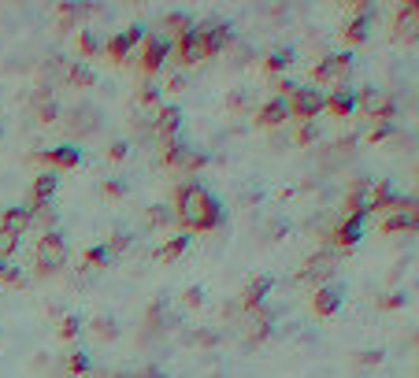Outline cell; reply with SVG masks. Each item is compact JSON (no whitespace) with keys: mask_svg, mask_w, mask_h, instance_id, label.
<instances>
[{"mask_svg":"<svg viewBox=\"0 0 419 378\" xmlns=\"http://www.w3.org/2000/svg\"><path fill=\"white\" fill-rule=\"evenodd\" d=\"M174 219L186 230H216L223 226V204L201 182H182L174 189Z\"/></svg>","mask_w":419,"mask_h":378,"instance_id":"cell-1","label":"cell"},{"mask_svg":"<svg viewBox=\"0 0 419 378\" xmlns=\"http://www.w3.org/2000/svg\"><path fill=\"white\" fill-rule=\"evenodd\" d=\"M67 241H63V234H56V230H48V234H41L38 241V252H34V271L38 274H56L60 267H67Z\"/></svg>","mask_w":419,"mask_h":378,"instance_id":"cell-2","label":"cell"},{"mask_svg":"<svg viewBox=\"0 0 419 378\" xmlns=\"http://www.w3.org/2000/svg\"><path fill=\"white\" fill-rule=\"evenodd\" d=\"M349 71H352V56L349 52H330L312 67V82L315 86H345Z\"/></svg>","mask_w":419,"mask_h":378,"instance_id":"cell-3","label":"cell"},{"mask_svg":"<svg viewBox=\"0 0 419 378\" xmlns=\"http://www.w3.org/2000/svg\"><path fill=\"white\" fill-rule=\"evenodd\" d=\"M289 119H301V123H315V115L327 108V93L323 89H308V86H297V93L289 96Z\"/></svg>","mask_w":419,"mask_h":378,"instance_id":"cell-4","label":"cell"},{"mask_svg":"<svg viewBox=\"0 0 419 378\" xmlns=\"http://www.w3.org/2000/svg\"><path fill=\"white\" fill-rule=\"evenodd\" d=\"M193 30H197V38H201V45H204V56H208V60L219 56L223 48H227V45L234 41L230 23H223V19H204V23H193Z\"/></svg>","mask_w":419,"mask_h":378,"instance_id":"cell-5","label":"cell"},{"mask_svg":"<svg viewBox=\"0 0 419 378\" xmlns=\"http://www.w3.org/2000/svg\"><path fill=\"white\" fill-rule=\"evenodd\" d=\"M171 52H174V41H167L164 34H145L141 56H138V60H141V71H145V74H160Z\"/></svg>","mask_w":419,"mask_h":378,"instance_id":"cell-6","label":"cell"},{"mask_svg":"<svg viewBox=\"0 0 419 378\" xmlns=\"http://www.w3.org/2000/svg\"><path fill=\"white\" fill-rule=\"evenodd\" d=\"M364 223H367V219H349V216H342V223H337V226L330 230V234H327L330 249H334V252H349V249H357L360 238H364Z\"/></svg>","mask_w":419,"mask_h":378,"instance_id":"cell-7","label":"cell"},{"mask_svg":"<svg viewBox=\"0 0 419 378\" xmlns=\"http://www.w3.org/2000/svg\"><path fill=\"white\" fill-rule=\"evenodd\" d=\"M141 41H145V26L138 23V26H126L123 34H116V38H108L104 52H108V60L126 63V60H130V48H134V45H141Z\"/></svg>","mask_w":419,"mask_h":378,"instance_id":"cell-8","label":"cell"},{"mask_svg":"<svg viewBox=\"0 0 419 378\" xmlns=\"http://www.w3.org/2000/svg\"><path fill=\"white\" fill-rule=\"evenodd\" d=\"M38 163H45V167H60V171H71L82 163V149L78 145H56V149H41L34 152Z\"/></svg>","mask_w":419,"mask_h":378,"instance_id":"cell-9","label":"cell"},{"mask_svg":"<svg viewBox=\"0 0 419 378\" xmlns=\"http://www.w3.org/2000/svg\"><path fill=\"white\" fill-rule=\"evenodd\" d=\"M275 330V308L260 304L256 311H249V330H245V345H264Z\"/></svg>","mask_w":419,"mask_h":378,"instance_id":"cell-10","label":"cell"},{"mask_svg":"<svg viewBox=\"0 0 419 378\" xmlns=\"http://www.w3.org/2000/svg\"><path fill=\"white\" fill-rule=\"evenodd\" d=\"M334 260H337V252H334V249L315 252V256H308V260L301 264L297 278H301V282H319V278H327V274L334 271Z\"/></svg>","mask_w":419,"mask_h":378,"instance_id":"cell-11","label":"cell"},{"mask_svg":"<svg viewBox=\"0 0 419 378\" xmlns=\"http://www.w3.org/2000/svg\"><path fill=\"white\" fill-rule=\"evenodd\" d=\"M271 278L267 274H256V278H249L245 282V289H241V301H238V308L241 311H256L260 304H267V293H271Z\"/></svg>","mask_w":419,"mask_h":378,"instance_id":"cell-12","label":"cell"},{"mask_svg":"<svg viewBox=\"0 0 419 378\" xmlns=\"http://www.w3.org/2000/svg\"><path fill=\"white\" fill-rule=\"evenodd\" d=\"M182 130V111L174 108V104H164L156 111V119H152V134H156V141H171L174 134Z\"/></svg>","mask_w":419,"mask_h":378,"instance_id":"cell-13","label":"cell"},{"mask_svg":"<svg viewBox=\"0 0 419 378\" xmlns=\"http://www.w3.org/2000/svg\"><path fill=\"white\" fill-rule=\"evenodd\" d=\"M174 56H179L182 67H193V63L208 60V56H204V45H201V38H197V30H189V34H182L179 41H174Z\"/></svg>","mask_w":419,"mask_h":378,"instance_id":"cell-14","label":"cell"},{"mask_svg":"<svg viewBox=\"0 0 419 378\" xmlns=\"http://www.w3.org/2000/svg\"><path fill=\"white\" fill-rule=\"evenodd\" d=\"M337 308H342V289H337V286H319L312 293V311L319 319H330Z\"/></svg>","mask_w":419,"mask_h":378,"instance_id":"cell-15","label":"cell"},{"mask_svg":"<svg viewBox=\"0 0 419 378\" xmlns=\"http://www.w3.org/2000/svg\"><path fill=\"white\" fill-rule=\"evenodd\" d=\"M286 119H289V104L282 96H271V101L256 111V126H282Z\"/></svg>","mask_w":419,"mask_h":378,"instance_id":"cell-16","label":"cell"},{"mask_svg":"<svg viewBox=\"0 0 419 378\" xmlns=\"http://www.w3.org/2000/svg\"><path fill=\"white\" fill-rule=\"evenodd\" d=\"M415 15H419V4H415V0H408V4L397 8V15H393V34H397V38L415 41Z\"/></svg>","mask_w":419,"mask_h":378,"instance_id":"cell-17","label":"cell"},{"mask_svg":"<svg viewBox=\"0 0 419 378\" xmlns=\"http://www.w3.org/2000/svg\"><path fill=\"white\" fill-rule=\"evenodd\" d=\"M56 186H60V178H56L52 171H45V174H38V182H34V189H30V208H48V201H52V193H56Z\"/></svg>","mask_w":419,"mask_h":378,"instance_id":"cell-18","label":"cell"},{"mask_svg":"<svg viewBox=\"0 0 419 378\" xmlns=\"http://www.w3.org/2000/svg\"><path fill=\"white\" fill-rule=\"evenodd\" d=\"M327 111H334L337 119H349L352 111H357V89H334L330 96H327Z\"/></svg>","mask_w":419,"mask_h":378,"instance_id":"cell-19","label":"cell"},{"mask_svg":"<svg viewBox=\"0 0 419 378\" xmlns=\"http://www.w3.org/2000/svg\"><path fill=\"white\" fill-rule=\"evenodd\" d=\"M371 23H375V15H357L352 23H345L342 41H345V45H364L367 38H371Z\"/></svg>","mask_w":419,"mask_h":378,"instance_id":"cell-20","label":"cell"},{"mask_svg":"<svg viewBox=\"0 0 419 378\" xmlns=\"http://www.w3.org/2000/svg\"><path fill=\"white\" fill-rule=\"evenodd\" d=\"M30 223H34V211H30V204H26V208H8L4 216H0V226L11 230V234H19V238L26 234Z\"/></svg>","mask_w":419,"mask_h":378,"instance_id":"cell-21","label":"cell"},{"mask_svg":"<svg viewBox=\"0 0 419 378\" xmlns=\"http://www.w3.org/2000/svg\"><path fill=\"white\" fill-rule=\"evenodd\" d=\"M164 30H167V41H179L182 34H189V30H193V15L189 11H167L164 15Z\"/></svg>","mask_w":419,"mask_h":378,"instance_id":"cell-22","label":"cell"},{"mask_svg":"<svg viewBox=\"0 0 419 378\" xmlns=\"http://www.w3.org/2000/svg\"><path fill=\"white\" fill-rule=\"evenodd\" d=\"M63 82H67V86H74V89H89L93 82H96V74H93V67L89 63H67V74H63Z\"/></svg>","mask_w":419,"mask_h":378,"instance_id":"cell-23","label":"cell"},{"mask_svg":"<svg viewBox=\"0 0 419 378\" xmlns=\"http://www.w3.org/2000/svg\"><path fill=\"white\" fill-rule=\"evenodd\" d=\"M382 234H415V216H405V211H390L382 219Z\"/></svg>","mask_w":419,"mask_h":378,"instance_id":"cell-24","label":"cell"},{"mask_svg":"<svg viewBox=\"0 0 419 378\" xmlns=\"http://www.w3.org/2000/svg\"><path fill=\"white\" fill-rule=\"evenodd\" d=\"M186 245H189V238H186V234H179V238H167V241L156 249V260H160V264H171V260H179V256L186 252Z\"/></svg>","mask_w":419,"mask_h":378,"instance_id":"cell-25","label":"cell"},{"mask_svg":"<svg viewBox=\"0 0 419 378\" xmlns=\"http://www.w3.org/2000/svg\"><path fill=\"white\" fill-rule=\"evenodd\" d=\"M189 149V145H182L179 138H171V141H160V163L164 167H179V160H182V152Z\"/></svg>","mask_w":419,"mask_h":378,"instance_id":"cell-26","label":"cell"},{"mask_svg":"<svg viewBox=\"0 0 419 378\" xmlns=\"http://www.w3.org/2000/svg\"><path fill=\"white\" fill-rule=\"evenodd\" d=\"M367 119H375V126H379V123H390V126H393V119H397V101H393V96H379V104L367 111Z\"/></svg>","mask_w":419,"mask_h":378,"instance_id":"cell-27","label":"cell"},{"mask_svg":"<svg viewBox=\"0 0 419 378\" xmlns=\"http://www.w3.org/2000/svg\"><path fill=\"white\" fill-rule=\"evenodd\" d=\"M78 19H82V8H78V4H60V8H56V30H60V34L74 30Z\"/></svg>","mask_w":419,"mask_h":378,"instance_id":"cell-28","label":"cell"},{"mask_svg":"<svg viewBox=\"0 0 419 378\" xmlns=\"http://www.w3.org/2000/svg\"><path fill=\"white\" fill-rule=\"evenodd\" d=\"M264 67L271 71V74H279V71H289L294 67V48H275L267 60H264Z\"/></svg>","mask_w":419,"mask_h":378,"instance_id":"cell-29","label":"cell"},{"mask_svg":"<svg viewBox=\"0 0 419 378\" xmlns=\"http://www.w3.org/2000/svg\"><path fill=\"white\" fill-rule=\"evenodd\" d=\"M145 223L156 226V230H164V226H171V223H174V211H171L167 204H152L149 211H145Z\"/></svg>","mask_w":419,"mask_h":378,"instance_id":"cell-30","label":"cell"},{"mask_svg":"<svg viewBox=\"0 0 419 378\" xmlns=\"http://www.w3.org/2000/svg\"><path fill=\"white\" fill-rule=\"evenodd\" d=\"M67 371L82 378V374H89V371H93V360H89L86 352H78V349H74V352H67Z\"/></svg>","mask_w":419,"mask_h":378,"instance_id":"cell-31","label":"cell"},{"mask_svg":"<svg viewBox=\"0 0 419 378\" xmlns=\"http://www.w3.org/2000/svg\"><path fill=\"white\" fill-rule=\"evenodd\" d=\"M96 52H101V41H96L89 30H82V34H78V56H82V63L86 60H93Z\"/></svg>","mask_w":419,"mask_h":378,"instance_id":"cell-32","label":"cell"},{"mask_svg":"<svg viewBox=\"0 0 419 378\" xmlns=\"http://www.w3.org/2000/svg\"><path fill=\"white\" fill-rule=\"evenodd\" d=\"M204 163H208V156H204V152L186 149V152H182V160H179V171H189V174H193V171H201Z\"/></svg>","mask_w":419,"mask_h":378,"instance_id":"cell-33","label":"cell"},{"mask_svg":"<svg viewBox=\"0 0 419 378\" xmlns=\"http://www.w3.org/2000/svg\"><path fill=\"white\" fill-rule=\"evenodd\" d=\"M130 241H134V234H130V230H116V234L108 238V245H104V249H108V256H116V252H123V249H130Z\"/></svg>","mask_w":419,"mask_h":378,"instance_id":"cell-34","label":"cell"},{"mask_svg":"<svg viewBox=\"0 0 419 378\" xmlns=\"http://www.w3.org/2000/svg\"><path fill=\"white\" fill-rule=\"evenodd\" d=\"M63 341H71V338H78V334H82V319H78V316H63L60 319V330H56Z\"/></svg>","mask_w":419,"mask_h":378,"instance_id":"cell-35","label":"cell"},{"mask_svg":"<svg viewBox=\"0 0 419 378\" xmlns=\"http://www.w3.org/2000/svg\"><path fill=\"white\" fill-rule=\"evenodd\" d=\"M19 234H11V230H4V226H0V260H11V252L15 249H19Z\"/></svg>","mask_w":419,"mask_h":378,"instance_id":"cell-36","label":"cell"},{"mask_svg":"<svg viewBox=\"0 0 419 378\" xmlns=\"http://www.w3.org/2000/svg\"><path fill=\"white\" fill-rule=\"evenodd\" d=\"M138 104H145V108H160V86L145 82V86L138 89Z\"/></svg>","mask_w":419,"mask_h":378,"instance_id":"cell-37","label":"cell"},{"mask_svg":"<svg viewBox=\"0 0 419 378\" xmlns=\"http://www.w3.org/2000/svg\"><path fill=\"white\" fill-rule=\"evenodd\" d=\"M101 264H108V249H104V245H93V249L86 252V260H82V267L93 271V267H101Z\"/></svg>","mask_w":419,"mask_h":378,"instance_id":"cell-38","label":"cell"},{"mask_svg":"<svg viewBox=\"0 0 419 378\" xmlns=\"http://www.w3.org/2000/svg\"><path fill=\"white\" fill-rule=\"evenodd\" d=\"M101 196H104V201H123V196H126V186L116 182V178H108V182H101Z\"/></svg>","mask_w":419,"mask_h":378,"instance_id":"cell-39","label":"cell"},{"mask_svg":"<svg viewBox=\"0 0 419 378\" xmlns=\"http://www.w3.org/2000/svg\"><path fill=\"white\" fill-rule=\"evenodd\" d=\"M379 96H382V93H379L375 86H364V89H357V104H360L364 111H371V108L379 104Z\"/></svg>","mask_w":419,"mask_h":378,"instance_id":"cell-40","label":"cell"},{"mask_svg":"<svg viewBox=\"0 0 419 378\" xmlns=\"http://www.w3.org/2000/svg\"><path fill=\"white\" fill-rule=\"evenodd\" d=\"M93 334H96V338H116L119 326H116V319H104V316H101V319H93Z\"/></svg>","mask_w":419,"mask_h":378,"instance_id":"cell-41","label":"cell"},{"mask_svg":"<svg viewBox=\"0 0 419 378\" xmlns=\"http://www.w3.org/2000/svg\"><path fill=\"white\" fill-rule=\"evenodd\" d=\"M315 138H319L315 123H301V130H297V145H315Z\"/></svg>","mask_w":419,"mask_h":378,"instance_id":"cell-42","label":"cell"},{"mask_svg":"<svg viewBox=\"0 0 419 378\" xmlns=\"http://www.w3.org/2000/svg\"><path fill=\"white\" fill-rule=\"evenodd\" d=\"M357 364L360 367H379L382 364V352L379 349H364V352H357Z\"/></svg>","mask_w":419,"mask_h":378,"instance_id":"cell-43","label":"cell"},{"mask_svg":"<svg viewBox=\"0 0 419 378\" xmlns=\"http://www.w3.org/2000/svg\"><path fill=\"white\" fill-rule=\"evenodd\" d=\"M0 282H4V286H26V278H23V271L19 267H4V274H0Z\"/></svg>","mask_w":419,"mask_h":378,"instance_id":"cell-44","label":"cell"},{"mask_svg":"<svg viewBox=\"0 0 419 378\" xmlns=\"http://www.w3.org/2000/svg\"><path fill=\"white\" fill-rule=\"evenodd\" d=\"M405 293H386V297H379V308H386V311H393V308H405Z\"/></svg>","mask_w":419,"mask_h":378,"instance_id":"cell-45","label":"cell"},{"mask_svg":"<svg viewBox=\"0 0 419 378\" xmlns=\"http://www.w3.org/2000/svg\"><path fill=\"white\" fill-rule=\"evenodd\" d=\"M386 138H393V126L390 123H379V126H371V134H367V141H386Z\"/></svg>","mask_w":419,"mask_h":378,"instance_id":"cell-46","label":"cell"},{"mask_svg":"<svg viewBox=\"0 0 419 378\" xmlns=\"http://www.w3.org/2000/svg\"><path fill=\"white\" fill-rule=\"evenodd\" d=\"M182 301H186L189 308H201V304H204V289H201V286H189V289L182 293Z\"/></svg>","mask_w":419,"mask_h":378,"instance_id":"cell-47","label":"cell"},{"mask_svg":"<svg viewBox=\"0 0 419 378\" xmlns=\"http://www.w3.org/2000/svg\"><path fill=\"white\" fill-rule=\"evenodd\" d=\"M189 341H193V345H201V349H212V345H216L219 338H216L212 330H197V334H189Z\"/></svg>","mask_w":419,"mask_h":378,"instance_id":"cell-48","label":"cell"},{"mask_svg":"<svg viewBox=\"0 0 419 378\" xmlns=\"http://www.w3.org/2000/svg\"><path fill=\"white\" fill-rule=\"evenodd\" d=\"M126 152H130V145H126V141H116V145L108 149V160H126Z\"/></svg>","mask_w":419,"mask_h":378,"instance_id":"cell-49","label":"cell"},{"mask_svg":"<svg viewBox=\"0 0 419 378\" xmlns=\"http://www.w3.org/2000/svg\"><path fill=\"white\" fill-rule=\"evenodd\" d=\"M227 108H230V111H241V108H245V93H241V89L230 93V96H227Z\"/></svg>","mask_w":419,"mask_h":378,"instance_id":"cell-50","label":"cell"},{"mask_svg":"<svg viewBox=\"0 0 419 378\" xmlns=\"http://www.w3.org/2000/svg\"><path fill=\"white\" fill-rule=\"evenodd\" d=\"M182 89H186V78L182 74H171L167 78V93H182Z\"/></svg>","mask_w":419,"mask_h":378,"instance_id":"cell-51","label":"cell"},{"mask_svg":"<svg viewBox=\"0 0 419 378\" xmlns=\"http://www.w3.org/2000/svg\"><path fill=\"white\" fill-rule=\"evenodd\" d=\"M130 378H164V371H160V367H145V371H138Z\"/></svg>","mask_w":419,"mask_h":378,"instance_id":"cell-52","label":"cell"},{"mask_svg":"<svg viewBox=\"0 0 419 378\" xmlns=\"http://www.w3.org/2000/svg\"><path fill=\"white\" fill-rule=\"evenodd\" d=\"M0 134H4V130H0Z\"/></svg>","mask_w":419,"mask_h":378,"instance_id":"cell-53","label":"cell"}]
</instances>
